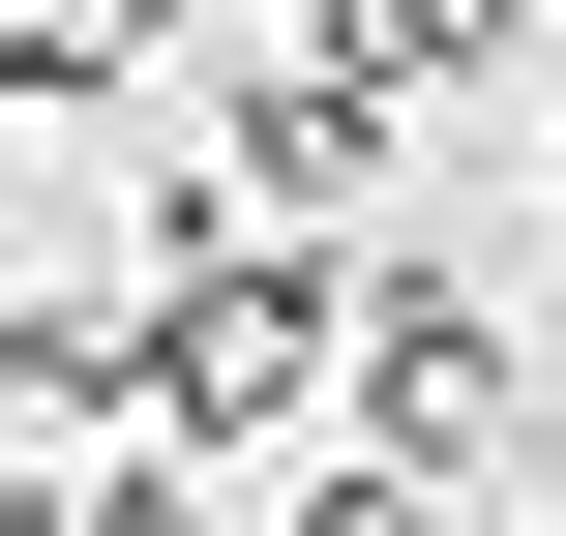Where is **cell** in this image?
Segmentation results:
<instances>
[{
	"mask_svg": "<svg viewBox=\"0 0 566 536\" xmlns=\"http://www.w3.org/2000/svg\"><path fill=\"white\" fill-rule=\"evenodd\" d=\"M358 448L448 477V507H507V477H537V298L448 269V239H388V298H358Z\"/></svg>",
	"mask_w": 566,
	"mask_h": 536,
	"instance_id": "7a4b0ae2",
	"label": "cell"
},
{
	"mask_svg": "<svg viewBox=\"0 0 566 536\" xmlns=\"http://www.w3.org/2000/svg\"><path fill=\"white\" fill-rule=\"evenodd\" d=\"M0 418H30V477L149 448V269H30L0 298Z\"/></svg>",
	"mask_w": 566,
	"mask_h": 536,
	"instance_id": "3957f363",
	"label": "cell"
},
{
	"mask_svg": "<svg viewBox=\"0 0 566 536\" xmlns=\"http://www.w3.org/2000/svg\"><path fill=\"white\" fill-rule=\"evenodd\" d=\"M358 298H388V239H209V269H149V448H209V477L358 448Z\"/></svg>",
	"mask_w": 566,
	"mask_h": 536,
	"instance_id": "6da1fadb",
	"label": "cell"
},
{
	"mask_svg": "<svg viewBox=\"0 0 566 536\" xmlns=\"http://www.w3.org/2000/svg\"><path fill=\"white\" fill-rule=\"evenodd\" d=\"M358 60H388V90H418V119H448V90H478V60H507V0H358Z\"/></svg>",
	"mask_w": 566,
	"mask_h": 536,
	"instance_id": "52a82bcc",
	"label": "cell"
},
{
	"mask_svg": "<svg viewBox=\"0 0 566 536\" xmlns=\"http://www.w3.org/2000/svg\"><path fill=\"white\" fill-rule=\"evenodd\" d=\"M0 536H209V448H90V477H30Z\"/></svg>",
	"mask_w": 566,
	"mask_h": 536,
	"instance_id": "5b68a950",
	"label": "cell"
},
{
	"mask_svg": "<svg viewBox=\"0 0 566 536\" xmlns=\"http://www.w3.org/2000/svg\"><path fill=\"white\" fill-rule=\"evenodd\" d=\"M537 179H566V119H537Z\"/></svg>",
	"mask_w": 566,
	"mask_h": 536,
	"instance_id": "9c48e42d",
	"label": "cell"
},
{
	"mask_svg": "<svg viewBox=\"0 0 566 536\" xmlns=\"http://www.w3.org/2000/svg\"><path fill=\"white\" fill-rule=\"evenodd\" d=\"M269 536H478V507H448V477H388V448H298V477H269Z\"/></svg>",
	"mask_w": 566,
	"mask_h": 536,
	"instance_id": "8992f818",
	"label": "cell"
},
{
	"mask_svg": "<svg viewBox=\"0 0 566 536\" xmlns=\"http://www.w3.org/2000/svg\"><path fill=\"white\" fill-rule=\"evenodd\" d=\"M209 30H358V0H209Z\"/></svg>",
	"mask_w": 566,
	"mask_h": 536,
	"instance_id": "ba28073f",
	"label": "cell"
},
{
	"mask_svg": "<svg viewBox=\"0 0 566 536\" xmlns=\"http://www.w3.org/2000/svg\"><path fill=\"white\" fill-rule=\"evenodd\" d=\"M179 0H0V119H119Z\"/></svg>",
	"mask_w": 566,
	"mask_h": 536,
	"instance_id": "277c9868",
	"label": "cell"
}]
</instances>
